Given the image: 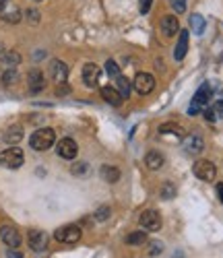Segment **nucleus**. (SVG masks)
<instances>
[{
    "mask_svg": "<svg viewBox=\"0 0 223 258\" xmlns=\"http://www.w3.org/2000/svg\"><path fill=\"white\" fill-rule=\"evenodd\" d=\"M54 143H56V132L52 128H39V130L33 132L31 139H29V145H31L33 151H48Z\"/></svg>",
    "mask_w": 223,
    "mask_h": 258,
    "instance_id": "f257e3e1",
    "label": "nucleus"
},
{
    "mask_svg": "<svg viewBox=\"0 0 223 258\" xmlns=\"http://www.w3.org/2000/svg\"><path fill=\"white\" fill-rule=\"evenodd\" d=\"M25 161V155L19 147H11V149H4L0 153V166H4L8 169H19Z\"/></svg>",
    "mask_w": 223,
    "mask_h": 258,
    "instance_id": "f03ea898",
    "label": "nucleus"
},
{
    "mask_svg": "<svg viewBox=\"0 0 223 258\" xmlns=\"http://www.w3.org/2000/svg\"><path fill=\"white\" fill-rule=\"evenodd\" d=\"M81 236H83V231L79 225H62L54 231V238L62 244H76L81 240Z\"/></svg>",
    "mask_w": 223,
    "mask_h": 258,
    "instance_id": "7ed1b4c3",
    "label": "nucleus"
},
{
    "mask_svg": "<svg viewBox=\"0 0 223 258\" xmlns=\"http://www.w3.org/2000/svg\"><path fill=\"white\" fill-rule=\"evenodd\" d=\"M192 171H194L196 178L203 180V182H213V180H215V176H217V167L213 166L209 159H199L192 166Z\"/></svg>",
    "mask_w": 223,
    "mask_h": 258,
    "instance_id": "20e7f679",
    "label": "nucleus"
},
{
    "mask_svg": "<svg viewBox=\"0 0 223 258\" xmlns=\"http://www.w3.org/2000/svg\"><path fill=\"white\" fill-rule=\"evenodd\" d=\"M132 87L139 95H149V93L155 89V79H153V74H149V73H139L132 81Z\"/></svg>",
    "mask_w": 223,
    "mask_h": 258,
    "instance_id": "39448f33",
    "label": "nucleus"
},
{
    "mask_svg": "<svg viewBox=\"0 0 223 258\" xmlns=\"http://www.w3.org/2000/svg\"><path fill=\"white\" fill-rule=\"evenodd\" d=\"M139 223H141V227L145 231H159L161 229V223H164V221H161V215L157 211L149 209V211H143L141 213Z\"/></svg>",
    "mask_w": 223,
    "mask_h": 258,
    "instance_id": "423d86ee",
    "label": "nucleus"
},
{
    "mask_svg": "<svg viewBox=\"0 0 223 258\" xmlns=\"http://www.w3.org/2000/svg\"><path fill=\"white\" fill-rule=\"evenodd\" d=\"M99 76H101V68L95 62H87L83 66V83L87 87H97Z\"/></svg>",
    "mask_w": 223,
    "mask_h": 258,
    "instance_id": "0eeeda50",
    "label": "nucleus"
},
{
    "mask_svg": "<svg viewBox=\"0 0 223 258\" xmlns=\"http://www.w3.org/2000/svg\"><path fill=\"white\" fill-rule=\"evenodd\" d=\"M56 153L62 159H74L76 153H79V147H76V143L73 139H62V141H58V145H56Z\"/></svg>",
    "mask_w": 223,
    "mask_h": 258,
    "instance_id": "6e6552de",
    "label": "nucleus"
},
{
    "mask_svg": "<svg viewBox=\"0 0 223 258\" xmlns=\"http://www.w3.org/2000/svg\"><path fill=\"white\" fill-rule=\"evenodd\" d=\"M0 238L8 248H19L21 246V234L13 225H2L0 227Z\"/></svg>",
    "mask_w": 223,
    "mask_h": 258,
    "instance_id": "1a4fd4ad",
    "label": "nucleus"
},
{
    "mask_svg": "<svg viewBox=\"0 0 223 258\" xmlns=\"http://www.w3.org/2000/svg\"><path fill=\"white\" fill-rule=\"evenodd\" d=\"M27 87H29L31 93L44 91L46 79H44V73H41L39 68H33V71H29V74H27Z\"/></svg>",
    "mask_w": 223,
    "mask_h": 258,
    "instance_id": "9d476101",
    "label": "nucleus"
},
{
    "mask_svg": "<svg viewBox=\"0 0 223 258\" xmlns=\"http://www.w3.org/2000/svg\"><path fill=\"white\" fill-rule=\"evenodd\" d=\"M27 242H29V248H31V250H36V252H44L46 248H48V236L44 234V231L33 229V231H29Z\"/></svg>",
    "mask_w": 223,
    "mask_h": 258,
    "instance_id": "9b49d317",
    "label": "nucleus"
},
{
    "mask_svg": "<svg viewBox=\"0 0 223 258\" xmlns=\"http://www.w3.org/2000/svg\"><path fill=\"white\" fill-rule=\"evenodd\" d=\"M203 149H204L203 136L188 134L186 139H184V151H186V155H199V153H203Z\"/></svg>",
    "mask_w": 223,
    "mask_h": 258,
    "instance_id": "f8f14e48",
    "label": "nucleus"
},
{
    "mask_svg": "<svg viewBox=\"0 0 223 258\" xmlns=\"http://www.w3.org/2000/svg\"><path fill=\"white\" fill-rule=\"evenodd\" d=\"M50 74L56 83H66L68 79V66L62 62V60H52L50 62Z\"/></svg>",
    "mask_w": 223,
    "mask_h": 258,
    "instance_id": "ddd939ff",
    "label": "nucleus"
},
{
    "mask_svg": "<svg viewBox=\"0 0 223 258\" xmlns=\"http://www.w3.org/2000/svg\"><path fill=\"white\" fill-rule=\"evenodd\" d=\"M161 31H164L166 37H174L176 33H180V23L176 15H166L161 19Z\"/></svg>",
    "mask_w": 223,
    "mask_h": 258,
    "instance_id": "4468645a",
    "label": "nucleus"
},
{
    "mask_svg": "<svg viewBox=\"0 0 223 258\" xmlns=\"http://www.w3.org/2000/svg\"><path fill=\"white\" fill-rule=\"evenodd\" d=\"M213 97V89H211V85L209 83H203L201 87H199V91L194 93V103H199V106L203 108V106H207L209 103V99Z\"/></svg>",
    "mask_w": 223,
    "mask_h": 258,
    "instance_id": "2eb2a0df",
    "label": "nucleus"
},
{
    "mask_svg": "<svg viewBox=\"0 0 223 258\" xmlns=\"http://www.w3.org/2000/svg\"><path fill=\"white\" fill-rule=\"evenodd\" d=\"M101 97H104L110 106H114V108H118L120 103H122V99H124L116 87H101Z\"/></svg>",
    "mask_w": 223,
    "mask_h": 258,
    "instance_id": "dca6fc26",
    "label": "nucleus"
},
{
    "mask_svg": "<svg viewBox=\"0 0 223 258\" xmlns=\"http://www.w3.org/2000/svg\"><path fill=\"white\" fill-rule=\"evenodd\" d=\"M186 52H188V31H180L178 33V44H176V50H174V58L184 60Z\"/></svg>",
    "mask_w": 223,
    "mask_h": 258,
    "instance_id": "f3484780",
    "label": "nucleus"
},
{
    "mask_svg": "<svg viewBox=\"0 0 223 258\" xmlns=\"http://www.w3.org/2000/svg\"><path fill=\"white\" fill-rule=\"evenodd\" d=\"M4 141H6V143H11V145H17L19 141H23V126H21V124L8 126V128H6V132H4Z\"/></svg>",
    "mask_w": 223,
    "mask_h": 258,
    "instance_id": "a211bd4d",
    "label": "nucleus"
},
{
    "mask_svg": "<svg viewBox=\"0 0 223 258\" xmlns=\"http://www.w3.org/2000/svg\"><path fill=\"white\" fill-rule=\"evenodd\" d=\"M145 163H147V167L149 169H159V167H164V155H161L159 151H149L147 155H145Z\"/></svg>",
    "mask_w": 223,
    "mask_h": 258,
    "instance_id": "6ab92c4d",
    "label": "nucleus"
},
{
    "mask_svg": "<svg viewBox=\"0 0 223 258\" xmlns=\"http://www.w3.org/2000/svg\"><path fill=\"white\" fill-rule=\"evenodd\" d=\"M99 174L104 178V182H108V184H116L120 180V169L116 166H101Z\"/></svg>",
    "mask_w": 223,
    "mask_h": 258,
    "instance_id": "aec40b11",
    "label": "nucleus"
},
{
    "mask_svg": "<svg viewBox=\"0 0 223 258\" xmlns=\"http://www.w3.org/2000/svg\"><path fill=\"white\" fill-rule=\"evenodd\" d=\"M190 27H192V33H194V36H203V33H204V27H207V21H204L203 15L194 13V15L190 17Z\"/></svg>",
    "mask_w": 223,
    "mask_h": 258,
    "instance_id": "412c9836",
    "label": "nucleus"
},
{
    "mask_svg": "<svg viewBox=\"0 0 223 258\" xmlns=\"http://www.w3.org/2000/svg\"><path fill=\"white\" fill-rule=\"evenodd\" d=\"M159 134H176V136H182L184 134V128L176 124V122H166L159 126Z\"/></svg>",
    "mask_w": 223,
    "mask_h": 258,
    "instance_id": "4be33fe9",
    "label": "nucleus"
},
{
    "mask_svg": "<svg viewBox=\"0 0 223 258\" xmlns=\"http://www.w3.org/2000/svg\"><path fill=\"white\" fill-rule=\"evenodd\" d=\"M114 81H116V89L120 91V95H122L124 99H128V95H130V81H128L124 74H120Z\"/></svg>",
    "mask_w": 223,
    "mask_h": 258,
    "instance_id": "5701e85b",
    "label": "nucleus"
},
{
    "mask_svg": "<svg viewBox=\"0 0 223 258\" xmlns=\"http://www.w3.org/2000/svg\"><path fill=\"white\" fill-rule=\"evenodd\" d=\"M145 242H147V231H132L126 238V244H130V246H143Z\"/></svg>",
    "mask_w": 223,
    "mask_h": 258,
    "instance_id": "b1692460",
    "label": "nucleus"
},
{
    "mask_svg": "<svg viewBox=\"0 0 223 258\" xmlns=\"http://www.w3.org/2000/svg\"><path fill=\"white\" fill-rule=\"evenodd\" d=\"M159 196L164 201H171V199H176V186L171 184V182H164L159 188Z\"/></svg>",
    "mask_w": 223,
    "mask_h": 258,
    "instance_id": "393cba45",
    "label": "nucleus"
},
{
    "mask_svg": "<svg viewBox=\"0 0 223 258\" xmlns=\"http://www.w3.org/2000/svg\"><path fill=\"white\" fill-rule=\"evenodd\" d=\"M2 19L6 23H19L21 21V11L19 8H11V11H6V8H2Z\"/></svg>",
    "mask_w": 223,
    "mask_h": 258,
    "instance_id": "a878e982",
    "label": "nucleus"
},
{
    "mask_svg": "<svg viewBox=\"0 0 223 258\" xmlns=\"http://www.w3.org/2000/svg\"><path fill=\"white\" fill-rule=\"evenodd\" d=\"M2 62H4V66L15 68L17 64L21 62V54H17V52H4V54H2Z\"/></svg>",
    "mask_w": 223,
    "mask_h": 258,
    "instance_id": "bb28decb",
    "label": "nucleus"
},
{
    "mask_svg": "<svg viewBox=\"0 0 223 258\" xmlns=\"http://www.w3.org/2000/svg\"><path fill=\"white\" fill-rule=\"evenodd\" d=\"M106 73H108L110 79H118V76L122 74V73H120V66L114 62V60H108V62H106Z\"/></svg>",
    "mask_w": 223,
    "mask_h": 258,
    "instance_id": "cd10ccee",
    "label": "nucleus"
},
{
    "mask_svg": "<svg viewBox=\"0 0 223 258\" xmlns=\"http://www.w3.org/2000/svg\"><path fill=\"white\" fill-rule=\"evenodd\" d=\"M71 171H73L74 176H87L89 174V163H85V161L74 163V166L71 167Z\"/></svg>",
    "mask_w": 223,
    "mask_h": 258,
    "instance_id": "c85d7f7f",
    "label": "nucleus"
},
{
    "mask_svg": "<svg viewBox=\"0 0 223 258\" xmlns=\"http://www.w3.org/2000/svg\"><path fill=\"white\" fill-rule=\"evenodd\" d=\"M161 252H164V242H157V240L149 242V248H147V254L149 256H157Z\"/></svg>",
    "mask_w": 223,
    "mask_h": 258,
    "instance_id": "c756f323",
    "label": "nucleus"
},
{
    "mask_svg": "<svg viewBox=\"0 0 223 258\" xmlns=\"http://www.w3.org/2000/svg\"><path fill=\"white\" fill-rule=\"evenodd\" d=\"M17 79H19V74H17L15 68H8V71L2 74V83L6 85V87H8V85H15V83H17Z\"/></svg>",
    "mask_w": 223,
    "mask_h": 258,
    "instance_id": "7c9ffc66",
    "label": "nucleus"
},
{
    "mask_svg": "<svg viewBox=\"0 0 223 258\" xmlns=\"http://www.w3.org/2000/svg\"><path fill=\"white\" fill-rule=\"evenodd\" d=\"M110 213H112V211H110V206H106V204H104V206H99V209L95 211V221H99V223L108 221V219H110Z\"/></svg>",
    "mask_w": 223,
    "mask_h": 258,
    "instance_id": "2f4dec72",
    "label": "nucleus"
},
{
    "mask_svg": "<svg viewBox=\"0 0 223 258\" xmlns=\"http://www.w3.org/2000/svg\"><path fill=\"white\" fill-rule=\"evenodd\" d=\"M169 4L178 15H182L186 11V0H169Z\"/></svg>",
    "mask_w": 223,
    "mask_h": 258,
    "instance_id": "473e14b6",
    "label": "nucleus"
},
{
    "mask_svg": "<svg viewBox=\"0 0 223 258\" xmlns=\"http://www.w3.org/2000/svg\"><path fill=\"white\" fill-rule=\"evenodd\" d=\"M151 2H153V0H139V11H141L143 15H147L149 8H151Z\"/></svg>",
    "mask_w": 223,
    "mask_h": 258,
    "instance_id": "72a5a7b5",
    "label": "nucleus"
},
{
    "mask_svg": "<svg viewBox=\"0 0 223 258\" xmlns=\"http://www.w3.org/2000/svg\"><path fill=\"white\" fill-rule=\"evenodd\" d=\"M27 19H29V23H33V25L39 23V13H37V11H33V8H31V11H27Z\"/></svg>",
    "mask_w": 223,
    "mask_h": 258,
    "instance_id": "f704fd0d",
    "label": "nucleus"
},
{
    "mask_svg": "<svg viewBox=\"0 0 223 258\" xmlns=\"http://www.w3.org/2000/svg\"><path fill=\"white\" fill-rule=\"evenodd\" d=\"M211 110L215 111V116H217V118H223V99H221V101H217V103H215V106H213Z\"/></svg>",
    "mask_w": 223,
    "mask_h": 258,
    "instance_id": "c9c22d12",
    "label": "nucleus"
},
{
    "mask_svg": "<svg viewBox=\"0 0 223 258\" xmlns=\"http://www.w3.org/2000/svg\"><path fill=\"white\" fill-rule=\"evenodd\" d=\"M204 118H207V120H209V122H215V120H217V116H215V111H213L211 108H209V110H204Z\"/></svg>",
    "mask_w": 223,
    "mask_h": 258,
    "instance_id": "e433bc0d",
    "label": "nucleus"
},
{
    "mask_svg": "<svg viewBox=\"0 0 223 258\" xmlns=\"http://www.w3.org/2000/svg\"><path fill=\"white\" fill-rule=\"evenodd\" d=\"M58 95H66L68 93V87H66V83H58V89H56Z\"/></svg>",
    "mask_w": 223,
    "mask_h": 258,
    "instance_id": "4c0bfd02",
    "label": "nucleus"
},
{
    "mask_svg": "<svg viewBox=\"0 0 223 258\" xmlns=\"http://www.w3.org/2000/svg\"><path fill=\"white\" fill-rule=\"evenodd\" d=\"M199 110H201V106H199V103H190V108H188V114H190V116H194V114H199Z\"/></svg>",
    "mask_w": 223,
    "mask_h": 258,
    "instance_id": "58836bf2",
    "label": "nucleus"
},
{
    "mask_svg": "<svg viewBox=\"0 0 223 258\" xmlns=\"http://www.w3.org/2000/svg\"><path fill=\"white\" fill-rule=\"evenodd\" d=\"M6 258H23V254L17 252L15 248H11V250H8V254H6Z\"/></svg>",
    "mask_w": 223,
    "mask_h": 258,
    "instance_id": "ea45409f",
    "label": "nucleus"
},
{
    "mask_svg": "<svg viewBox=\"0 0 223 258\" xmlns=\"http://www.w3.org/2000/svg\"><path fill=\"white\" fill-rule=\"evenodd\" d=\"M217 194H219V201L223 203V182L217 184Z\"/></svg>",
    "mask_w": 223,
    "mask_h": 258,
    "instance_id": "a19ab883",
    "label": "nucleus"
},
{
    "mask_svg": "<svg viewBox=\"0 0 223 258\" xmlns=\"http://www.w3.org/2000/svg\"><path fill=\"white\" fill-rule=\"evenodd\" d=\"M8 2H11V0H0V11H2V8H6Z\"/></svg>",
    "mask_w": 223,
    "mask_h": 258,
    "instance_id": "79ce46f5",
    "label": "nucleus"
},
{
    "mask_svg": "<svg viewBox=\"0 0 223 258\" xmlns=\"http://www.w3.org/2000/svg\"><path fill=\"white\" fill-rule=\"evenodd\" d=\"M36 2H41V0H36Z\"/></svg>",
    "mask_w": 223,
    "mask_h": 258,
    "instance_id": "37998d69",
    "label": "nucleus"
}]
</instances>
